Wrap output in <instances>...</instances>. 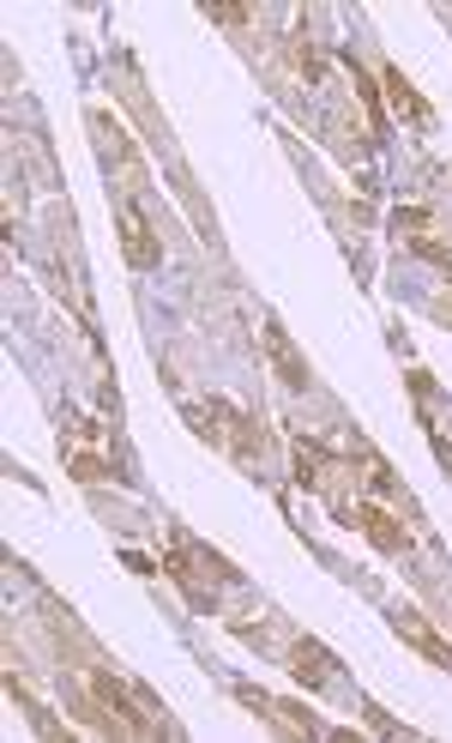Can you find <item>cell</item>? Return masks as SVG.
<instances>
[{
	"instance_id": "3",
	"label": "cell",
	"mask_w": 452,
	"mask_h": 743,
	"mask_svg": "<svg viewBox=\"0 0 452 743\" xmlns=\"http://www.w3.org/2000/svg\"><path fill=\"white\" fill-rule=\"evenodd\" d=\"M115 224H121V248H127V261H133L139 273L163 266V242L151 236V224L139 217V206H133V200H121V206H115Z\"/></svg>"
},
{
	"instance_id": "9",
	"label": "cell",
	"mask_w": 452,
	"mask_h": 743,
	"mask_svg": "<svg viewBox=\"0 0 452 743\" xmlns=\"http://www.w3.org/2000/svg\"><path fill=\"white\" fill-rule=\"evenodd\" d=\"M217 24H248V7H205Z\"/></svg>"
},
{
	"instance_id": "7",
	"label": "cell",
	"mask_w": 452,
	"mask_h": 743,
	"mask_svg": "<svg viewBox=\"0 0 452 743\" xmlns=\"http://www.w3.org/2000/svg\"><path fill=\"white\" fill-rule=\"evenodd\" d=\"M386 97H392V109H398V115H410V121H417L422 134L434 127V109L422 104L417 92H410V85H405V73H398V67H386Z\"/></svg>"
},
{
	"instance_id": "6",
	"label": "cell",
	"mask_w": 452,
	"mask_h": 743,
	"mask_svg": "<svg viewBox=\"0 0 452 743\" xmlns=\"http://www.w3.org/2000/svg\"><path fill=\"white\" fill-rule=\"evenodd\" d=\"M266 351H271V369H278L283 388H308V363L295 357L290 332H283V327H266Z\"/></svg>"
},
{
	"instance_id": "1",
	"label": "cell",
	"mask_w": 452,
	"mask_h": 743,
	"mask_svg": "<svg viewBox=\"0 0 452 743\" xmlns=\"http://www.w3.org/2000/svg\"><path fill=\"white\" fill-rule=\"evenodd\" d=\"M295 478H302L308 490H320V496H332V502H338L344 478H356V471H351V459H338L326 442H314V435H295Z\"/></svg>"
},
{
	"instance_id": "4",
	"label": "cell",
	"mask_w": 452,
	"mask_h": 743,
	"mask_svg": "<svg viewBox=\"0 0 452 743\" xmlns=\"http://www.w3.org/2000/svg\"><path fill=\"white\" fill-rule=\"evenodd\" d=\"M392 629L405 635V640H410V647H417V652H422V659H429V665H441V671H452V647H446V640L429 629V623H422V611L398 605V611H392Z\"/></svg>"
},
{
	"instance_id": "8",
	"label": "cell",
	"mask_w": 452,
	"mask_h": 743,
	"mask_svg": "<svg viewBox=\"0 0 452 743\" xmlns=\"http://www.w3.org/2000/svg\"><path fill=\"white\" fill-rule=\"evenodd\" d=\"M290 55H295V67H302V79H308V85L326 79V61H320V49H314V43H290Z\"/></svg>"
},
{
	"instance_id": "2",
	"label": "cell",
	"mask_w": 452,
	"mask_h": 743,
	"mask_svg": "<svg viewBox=\"0 0 452 743\" xmlns=\"http://www.w3.org/2000/svg\"><path fill=\"white\" fill-rule=\"evenodd\" d=\"M344 527L368 532V538H374V550H386V556H410V532L398 527V520L386 514L380 502H356V508H344Z\"/></svg>"
},
{
	"instance_id": "5",
	"label": "cell",
	"mask_w": 452,
	"mask_h": 743,
	"mask_svg": "<svg viewBox=\"0 0 452 743\" xmlns=\"http://www.w3.org/2000/svg\"><path fill=\"white\" fill-rule=\"evenodd\" d=\"M290 671H295V683L302 689H326L332 677H338V659H332L326 647H320V640H308V635H295V647H290Z\"/></svg>"
}]
</instances>
